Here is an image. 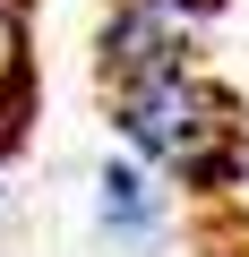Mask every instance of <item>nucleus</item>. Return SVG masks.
I'll return each mask as SVG.
<instances>
[{
    "mask_svg": "<svg viewBox=\"0 0 249 257\" xmlns=\"http://www.w3.org/2000/svg\"><path fill=\"white\" fill-rule=\"evenodd\" d=\"M112 128L155 180H172L189 197H232L249 180V111L206 69H181V77L112 94Z\"/></svg>",
    "mask_w": 249,
    "mask_h": 257,
    "instance_id": "obj_1",
    "label": "nucleus"
},
{
    "mask_svg": "<svg viewBox=\"0 0 249 257\" xmlns=\"http://www.w3.org/2000/svg\"><path fill=\"white\" fill-rule=\"evenodd\" d=\"M206 18H215V0H112L103 26H95V77H103V94H129V86L198 69Z\"/></svg>",
    "mask_w": 249,
    "mask_h": 257,
    "instance_id": "obj_2",
    "label": "nucleus"
},
{
    "mask_svg": "<svg viewBox=\"0 0 249 257\" xmlns=\"http://www.w3.org/2000/svg\"><path fill=\"white\" fill-rule=\"evenodd\" d=\"M95 214H103V231L112 240H129V248H146L155 231H163V180L138 163V155H120V163H103L95 172Z\"/></svg>",
    "mask_w": 249,
    "mask_h": 257,
    "instance_id": "obj_3",
    "label": "nucleus"
},
{
    "mask_svg": "<svg viewBox=\"0 0 249 257\" xmlns=\"http://www.w3.org/2000/svg\"><path fill=\"white\" fill-rule=\"evenodd\" d=\"M35 94V35H26V0H0V138H18Z\"/></svg>",
    "mask_w": 249,
    "mask_h": 257,
    "instance_id": "obj_4",
    "label": "nucleus"
}]
</instances>
